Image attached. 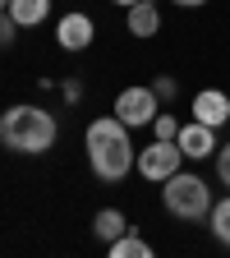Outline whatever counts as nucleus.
Instances as JSON below:
<instances>
[{"label": "nucleus", "mask_w": 230, "mask_h": 258, "mask_svg": "<svg viewBox=\"0 0 230 258\" xmlns=\"http://www.w3.org/2000/svg\"><path fill=\"white\" fill-rule=\"evenodd\" d=\"M83 143H88L92 175H97V180H106V184L124 180L129 166H138V148L129 143V124H124L115 111L102 115V120H92V124H88V134H83Z\"/></svg>", "instance_id": "f257e3e1"}, {"label": "nucleus", "mask_w": 230, "mask_h": 258, "mask_svg": "<svg viewBox=\"0 0 230 258\" xmlns=\"http://www.w3.org/2000/svg\"><path fill=\"white\" fill-rule=\"evenodd\" d=\"M55 134H60V124L42 106H10L5 115H0V148L5 152L42 157V152L55 148Z\"/></svg>", "instance_id": "f03ea898"}, {"label": "nucleus", "mask_w": 230, "mask_h": 258, "mask_svg": "<svg viewBox=\"0 0 230 258\" xmlns=\"http://www.w3.org/2000/svg\"><path fill=\"white\" fill-rule=\"evenodd\" d=\"M161 203L175 221H203L212 212V189L203 184V175H189V171H175L161 189Z\"/></svg>", "instance_id": "7ed1b4c3"}, {"label": "nucleus", "mask_w": 230, "mask_h": 258, "mask_svg": "<svg viewBox=\"0 0 230 258\" xmlns=\"http://www.w3.org/2000/svg\"><path fill=\"white\" fill-rule=\"evenodd\" d=\"M180 161H184V148H180L175 139H157L152 148L138 152V175H147V180H157V184H166V180L180 171Z\"/></svg>", "instance_id": "20e7f679"}, {"label": "nucleus", "mask_w": 230, "mask_h": 258, "mask_svg": "<svg viewBox=\"0 0 230 258\" xmlns=\"http://www.w3.org/2000/svg\"><path fill=\"white\" fill-rule=\"evenodd\" d=\"M115 115H120L129 129L152 124V120H157V92H152V88H124V92L115 97Z\"/></svg>", "instance_id": "39448f33"}, {"label": "nucleus", "mask_w": 230, "mask_h": 258, "mask_svg": "<svg viewBox=\"0 0 230 258\" xmlns=\"http://www.w3.org/2000/svg\"><path fill=\"white\" fill-rule=\"evenodd\" d=\"M92 37H97V23H92L83 10H69V14L55 23V42H60L64 51H83V46H92Z\"/></svg>", "instance_id": "423d86ee"}, {"label": "nucleus", "mask_w": 230, "mask_h": 258, "mask_svg": "<svg viewBox=\"0 0 230 258\" xmlns=\"http://www.w3.org/2000/svg\"><path fill=\"white\" fill-rule=\"evenodd\" d=\"M175 143L184 148V157H212L216 152V129L203 124V120H189V124H180Z\"/></svg>", "instance_id": "0eeeda50"}, {"label": "nucleus", "mask_w": 230, "mask_h": 258, "mask_svg": "<svg viewBox=\"0 0 230 258\" xmlns=\"http://www.w3.org/2000/svg\"><path fill=\"white\" fill-rule=\"evenodd\" d=\"M193 120H203V124H225L230 120V97L221 88H203L198 97H193Z\"/></svg>", "instance_id": "6e6552de"}, {"label": "nucleus", "mask_w": 230, "mask_h": 258, "mask_svg": "<svg viewBox=\"0 0 230 258\" xmlns=\"http://www.w3.org/2000/svg\"><path fill=\"white\" fill-rule=\"evenodd\" d=\"M124 231H134V226H129V217H124L120 208H102V212L92 217V235L102 240V244H115Z\"/></svg>", "instance_id": "1a4fd4ad"}, {"label": "nucleus", "mask_w": 230, "mask_h": 258, "mask_svg": "<svg viewBox=\"0 0 230 258\" xmlns=\"http://www.w3.org/2000/svg\"><path fill=\"white\" fill-rule=\"evenodd\" d=\"M124 23L134 37H152V32L161 28V14H157V0H138V5L124 10Z\"/></svg>", "instance_id": "9d476101"}, {"label": "nucleus", "mask_w": 230, "mask_h": 258, "mask_svg": "<svg viewBox=\"0 0 230 258\" xmlns=\"http://www.w3.org/2000/svg\"><path fill=\"white\" fill-rule=\"evenodd\" d=\"M10 14H14L19 28H37L51 14V0H10Z\"/></svg>", "instance_id": "9b49d317"}, {"label": "nucleus", "mask_w": 230, "mask_h": 258, "mask_svg": "<svg viewBox=\"0 0 230 258\" xmlns=\"http://www.w3.org/2000/svg\"><path fill=\"white\" fill-rule=\"evenodd\" d=\"M106 249H111V258H152V244L138 240L134 231H124V235H120L115 244H106Z\"/></svg>", "instance_id": "f8f14e48"}, {"label": "nucleus", "mask_w": 230, "mask_h": 258, "mask_svg": "<svg viewBox=\"0 0 230 258\" xmlns=\"http://www.w3.org/2000/svg\"><path fill=\"white\" fill-rule=\"evenodd\" d=\"M207 221H212V235L221 244H230V199H216L212 212H207Z\"/></svg>", "instance_id": "ddd939ff"}, {"label": "nucleus", "mask_w": 230, "mask_h": 258, "mask_svg": "<svg viewBox=\"0 0 230 258\" xmlns=\"http://www.w3.org/2000/svg\"><path fill=\"white\" fill-rule=\"evenodd\" d=\"M152 134H157V139H175V134H180V120H175L171 111H166V115L157 111V120H152Z\"/></svg>", "instance_id": "4468645a"}, {"label": "nucleus", "mask_w": 230, "mask_h": 258, "mask_svg": "<svg viewBox=\"0 0 230 258\" xmlns=\"http://www.w3.org/2000/svg\"><path fill=\"white\" fill-rule=\"evenodd\" d=\"M152 92H157V102H171V97L180 92V83L171 74H161V79H152Z\"/></svg>", "instance_id": "2eb2a0df"}, {"label": "nucleus", "mask_w": 230, "mask_h": 258, "mask_svg": "<svg viewBox=\"0 0 230 258\" xmlns=\"http://www.w3.org/2000/svg\"><path fill=\"white\" fill-rule=\"evenodd\" d=\"M14 32H19V23H14V14H10V10H0V51H5V46L14 42Z\"/></svg>", "instance_id": "dca6fc26"}, {"label": "nucleus", "mask_w": 230, "mask_h": 258, "mask_svg": "<svg viewBox=\"0 0 230 258\" xmlns=\"http://www.w3.org/2000/svg\"><path fill=\"white\" fill-rule=\"evenodd\" d=\"M216 175H221V184L230 189V143H225V148L216 152Z\"/></svg>", "instance_id": "f3484780"}, {"label": "nucleus", "mask_w": 230, "mask_h": 258, "mask_svg": "<svg viewBox=\"0 0 230 258\" xmlns=\"http://www.w3.org/2000/svg\"><path fill=\"white\" fill-rule=\"evenodd\" d=\"M79 97H83V83L79 79H64V102H79Z\"/></svg>", "instance_id": "a211bd4d"}, {"label": "nucleus", "mask_w": 230, "mask_h": 258, "mask_svg": "<svg viewBox=\"0 0 230 258\" xmlns=\"http://www.w3.org/2000/svg\"><path fill=\"white\" fill-rule=\"evenodd\" d=\"M171 5H180V10H198V5H207V0H171Z\"/></svg>", "instance_id": "6ab92c4d"}, {"label": "nucleus", "mask_w": 230, "mask_h": 258, "mask_svg": "<svg viewBox=\"0 0 230 258\" xmlns=\"http://www.w3.org/2000/svg\"><path fill=\"white\" fill-rule=\"evenodd\" d=\"M111 5H124V10H129V5H138V0H111Z\"/></svg>", "instance_id": "aec40b11"}, {"label": "nucleus", "mask_w": 230, "mask_h": 258, "mask_svg": "<svg viewBox=\"0 0 230 258\" xmlns=\"http://www.w3.org/2000/svg\"><path fill=\"white\" fill-rule=\"evenodd\" d=\"M0 10H10V0H0Z\"/></svg>", "instance_id": "412c9836"}]
</instances>
